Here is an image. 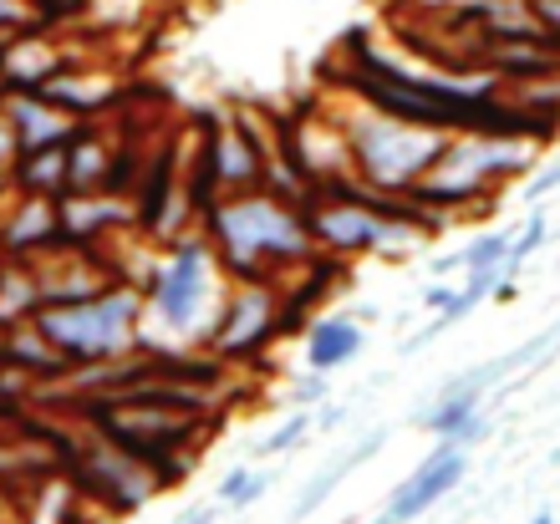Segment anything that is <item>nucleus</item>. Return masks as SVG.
I'll use <instances>...</instances> for the list:
<instances>
[{
    "label": "nucleus",
    "mask_w": 560,
    "mask_h": 524,
    "mask_svg": "<svg viewBox=\"0 0 560 524\" xmlns=\"http://www.w3.org/2000/svg\"><path fill=\"white\" fill-rule=\"evenodd\" d=\"M306 230L316 240V249L362 260V255H408L423 240L443 230L439 214H428L423 205H413L408 194H377L362 178L341 174L311 184L301 199Z\"/></svg>",
    "instance_id": "1"
},
{
    "label": "nucleus",
    "mask_w": 560,
    "mask_h": 524,
    "mask_svg": "<svg viewBox=\"0 0 560 524\" xmlns=\"http://www.w3.org/2000/svg\"><path fill=\"white\" fill-rule=\"evenodd\" d=\"M224 280H285L316 255L306 214L276 189H240L199 219Z\"/></svg>",
    "instance_id": "2"
},
{
    "label": "nucleus",
    "mask_w": 560,
    "mask_h": 524,
    "mask_svg": "<svg viewBox=\"0 0 560 524\" xmlns=\"http://www.w3.org/2000/svg\"><path fill=\"white\" fill-rule=\"evenodd\" d=\"M530 159H535V143H525V138L448 132L439 159L423 168V178L408 189V199L448 224V219H464L474 209H489L515 178L530 174Z\"/></svg>",
    "instance_id": "3"
},
{
    "label": "nucleus",
    "mask_w": 560,
    "mask_h": 524,
    "mask_svg": "<svg viewBox=\"0 0 560 524\" xmlns=\"http://www.w3.org/2000/svg\"><path fill=\"white\" fill-rule=\"evenodd\" d=\"M347 128V153H352V178H362L377 194H408L423 178V168L439 159V148L448 132L408 123V117L377 113V107H357L341 113Z\"/></svg>",
    "instance_id": "4"
},
{
    "label": "nucleus",
    "mask_w": 560,
    "mask_h": 524,
    "mask_svg": "<svg viewBox=\"0 0 560 524\" xmlns=\"http://www.w3.org/2000/svg\"><path fill=\"white\" fill-rule=\"evenodd\" d=\"M143 321H148V301L138 286L118 280L92 301L77 306H42L36 326L51 336V347L67 357L72 366L82 362H113L122 351H133L143 341Z\"/></svg>",
    "instance_id": "5"
},
{
    "label": "nucleus",
    "mask_w": 560,
    "mask_h": 524,
    "mask_svg": "<svg viewBox=\"0 0 560 524\" xmlns=\"http://www.w3.org/2000/svg\"><path fill=\"white\" fill-rule=\"evenodd\" d=\"M67 474L77 479V489L92 499V510L107 514V520H133L143 504L163 494L159 489V474L133 458L128 449H118L107 433L77 422V438H72V453H67Z\"/></svg>",
    "instance_id": "6"
},
{
    "label": "nucleus",
    "mask_w": 560,
    "mask_h": 524,
    "mask_svg": "<svg viewBox=\"0 0 560 524\" xmlns=\"http://www.w3.org/2000/svg\"><path fill=\"white\" fill-rule=\"evenodd\" d=\"M214 276H220V265H214L205 230L178 234L174 245H163L159 265L143 280L148 316H159L168 331H199V311L209 306Z\"/></svg>",
    "instance_id": "7"
},
{
    "label": "nucleus",
    "mask_w": 560,
    "mask_h": 524,
    "mask_svg": "<svg viewBox=\"0 0 560 524\" xmlns=\"http://www.w3.org/2000/svg\"><path fill=\"white\" fill-rule=\"evenodd\" d=\"M280 341V280H230L199 347L230 366H255Z\"/></svg>",
    "instance_id": "8"
},
{
    "label": "nucleus",
    "mask_w": 560,
    "mask_h": 524,
    "mask_svg": "<svg viewBox=\"0 0 560 524\" xmlns=\"http://www.w3.org/2000/svg\"><path fill=\"white\" fill-rule=\"evenodd\" d=\"M464 474H469V449L454 443V438H439L423 464H418L413 474H402V484L387 494L383 514L372 524H413L418 514H428L443 494H454L458 484H464Z\"/></svg>",
    "instance_id": "9"
},
{
    "label": "nucleus",
    "mask_w": 560,
    "mask_h": 524,
    "mask_svg": "<svg viewBox=\"0 0 560 524\" xmlns=\"http://www.w3.org/2000/svg\"><path fill=\"white\" fill-rule=\"evenodd\" d=\"M122 230H133V199L122 194H61L57 234L61 245H107Z\"/></svg>",
    "instance_id": "10"
},
{
    "label": "nucleus",
    "mask_w": 560,
    "mask_h": 524,
    "mask_svg": "<svg viewBox=\"0 0 560 524\" xmlns=\"http://www.w3.org/2000/svg\"><path fill=\"white\" fill-rule=\"evenodd\" d=\"M67 57H72V36L26 26L5 42V51H0V72H5L11 92H42L46 82L67 67Z\"/></svg>",
    "instance_id": "11"
},
{
    "label": "nucleus",
    "mask_w": 560,
    "mask_h": 524,
    "mask_svg": "<svg viewBox=\"0 0 560 524\" xmlns=\"http://www.w3.org/2000/svg\"><path fill=\"white\" fill-rule=\"evenodd\" d=\"M5 514H11V524H92L88 514H97V510L77 489L72 474L57 468V474L36 479L31 489H21L15 499H5Z\"/></svg>",
    "instance_id": "12"
},
{
    "label": "nucleus",
    "mask_w": 560,
    "mask_h": 524,
    "mask_svg": "<svg viewBox=\"0 0 560 524\" xmlns=\"http://www.w3.org/2000/svg\"><path fill=\"white\" fill-rule=\"evenodd\" d=\"M57 234V199H31V194H15L11 205L0 209V255H15V260H36L42 249H51Z\"/></svg>",
    "instance_id": "13"
},
{
    "label": "nucleus",
    "mask_w": 560,
    "mask_h": 524,
    "mask_svg": "<svg viewBox=\"0 0 560 524\" xmlns=\"http://www.w3.org/2000/svg\"><path fill=\"white\" fill-rule=\"evenodd\" d=\"M485 387L464 372V377H454L448 387H443L439 397H433V408L423 412V428L433 438H454V443H479V438L489 433V422H485Z\"/></svg>",
    "instance_id": "14"
},
{
    "label": "nucleus",
    "mask_w": 560,
    "mask_h": 524,
    "mask_svg": "<svg viewBox=\"0 0 560 524\" xmlns=\"http://www.w3.org/2000/svg\"><path fill=\"white\" fill-rule=\"evenodd\" d=\"M0 366H15V372H26L36 387H46V382L67 377L72 362L51 347V336H46L42 326H36V316H31V321H15V326L0 331Z\"/></svg>",
    "instance_id": "15"
},
{
    "label": "nucleus",
    "mask_w": 560,
    "mask_h": 524,
    "mask_svg": "<svg viewBox=\"0 0 560 524\" xmlns=\"http://www.w3.org/2000/svg\"><path fill=\"white\" fill-rule=\"evenodd\" d=\"M5 117H11V128H15V148L61 143V138H72V128H77V117L61 113L46 92H11V97H5Z\"/></svg>",
    "instance_id": "16"
},
{
    "label": "nucleus",
    "mask_w": 560,
    "mask_h": 524,
    "mask_svg": "<svg viewBox=\"0 0 560 524\" xmlns=\"http://www.w3.org/2000/svg\"><path fill=\"white\" fill-rule=\"evenodd\" d=\"M11 189L31 194V199H61L67 194V138L61 143H36V148H15L11 159Z\"/></svg>",
    "instance_id": "17"
},
{
    "label": "nucleus",
    "mask_w": 560,
    "mask_h": 524,
    "mask_svg": "<svg viewBox=\"0 0 560 524\" xmlns=\"http://www.w3.org/2000/svg\"><path fill=\"white\" fill-rule=\"evenodd\" d=\"M301 341H306V366L337 372V366H347L362 351V326L352 316H316Z\"/></svg>",
    "instance_id": "18"
},
{
    "label": "nucleus",
    "mask_w": 560,
    "mask_h": 524,
    "mask_svg": "<svg viewBox=\"0 0 560 524\" xmlns=\"http://www.w3.org/2000/svg\"><path fill=\"white\" fill-rule=\"evenodd\" d=\"M383 443H387V433H372L368 443H357V449L341 453V458H337L331 468H326L322 479H311L306 489H301V499H295V520H306V514H316V504H326V499H331V489H337V484L347 479V468H357L362 458H372V453L383 449Z\"/></svg>",
    "instance_id": "19"
},
{
    "label": "nucleus",
    "mask_w": 560,
    "mask_h": 524,
    "mask_svg": "<svg viewBox=\"0 0 560 524\" xmlns=\"http://www.w3.org/2000/svg\"><path fill=\"white\" fill-rule=\"evenodd\" d=\"M270 489V474H260V468H235V474H224L220 479V504H230V510H255L260 499H266Z\"/></svg>",
    "instance_id": "20"
},
{
    "label": "nucleus",
    "mask_w": 560,
    "mask_h": 524,
    "mask_svg": "<svg viewBox=\"0 0 560 524\" xmlns=\"http://www.w3.org/2000/svg\"><path fill=\"white\" fill-rule=\"evenodd\" d=\"M311 422H316V418H311L306 408H301V412H291V418L280 422L276 433H270L266 443H260V453H266V458H276V453H291V449H301V443H306V433H311Z\"/></svg>",
    "instance_id": "21"
},
{
    "label": "nucleus",
    "mask_w": 560,
    "mask_h": 524,
    "mask_svg": "<svg viewBox=\"0 0 560 524\" xmlns=\"http://www.w3.org/2000/svg\"><path fill=\"white\" fill-rule=\"evenodd\" d=\"M546 240H550L546 219H540V214H530V219H525V230H520L515 240H510V265H515V270H520V265L530 260V255H535V249H540V245H546Z\"/></svg>",
    "instance_id": "22"
},
{
    "label": "nucleus",
    "mask_w": 560,
    "mask_h": 524,
    "mask_svg": "<svg viewBox=\"0 0 560 524\" xmlns=\"http://www.w3.org/2000/svg\"><path fill=\"white\" fill-rule=\"evenodd\" d=\"M326 377H331V372L306 366V377L291 382V403H295V408H316V403H326V393H331V387H326Z\"/></svg>",
    "instance_id": "23"
},
{
    "label": "nucleus",
    "mask_w": 560,
    "mask_h": 524,
    "mask_svg": "<svg viewBox=\"0 0 560 524\" xmlns=\"http://www.w3.org/2000/svg\"><path fill=\"white\" fill-rule=\"evenodd\" d=\"M36 21V0H0V31L15 36V31H26Z\"/></svg>",
    "instance_id": "24"
},
{
    "label": "nucleus",
    "mask_w": 560,
    "mask_h": 524,
    "mask_svg": "<svg viewBox=\"0 0 560 524\" xmlns=\"http://www.w3.org/2000/svg\"><path fill=\"white\" fill-rule=\"evenodd\" d=\"M556 189H560V159H556V163H546V168H540V174H535V178H530V184H525V189H520V194H525L530 205H540V199H550V194H556Z\"/></svg>",
    "instance_id": "25"
},
{
    "label": "nucleus",
    "mask_w": 560,
    "mask_h": 524,
    "mask_svg": "<svg viewBox=\"0 0 560 524\" xmlns=\"http://www.w3.org/2000/svg\"><path fill=\"white\" fill-rule=\"evenodd\" d=\"M530 11H535V21H540L550 36H560V0H530Z\"/></svg>",
    "instance_id": "26"
},
{
    "label": "nucleus",
    "mask_w": 560,
    "mask_h": 524,
    "mask_svg": "<svg viewBox=\"0 0 560 524\" xmlns=\"http://www.w3.org/2000/svg\"><path fill=\"white\" fill-rule=\"evenodd\" d=\"M11 159H15V128L5 117V107H0V168H11Z\"/></svg>",
    "instance_id": "27"
},
{
    "label": "nucleus",
    "mask_w": 560,
    "mask_h": 524,
    "mask_svg": "<svg viewBox=\"0 0 560 524\" xmlns=\"http://www.w3.org/2000/svg\"><path fill=\"white\" fill-rule=\"evenodd\" d=\"M174 524H220V510H189V514H178Z\"/></svg>",
    "instance_id": "28"
},
{
    "label": "nucleus",
    "mask_w": 560,
    "mask_h": 524,
    "mask_svg": "<svg viewBox=\"0 0 560 524\" xmlns=\"http://www.w3.org/2000/svg\"><path fill=\"white\" fill-rule=\"evenodd\" d=\"M11 199H15V189H11V174H5V168H0V209L11 205Z\"/></svg>",
    "instance_id": "29"
},
{
    "label": "nucleus",
    "mask_w": 560,
    "mask_h": 524,
    "mask_svg": "<svg viewBox=\"0 0 560 524\" xmlns=\"http://www.w3.org/2000/svg\"><path fill=\"white\" fill-rule=\"evenodd\" d=\"M5 97H11V82H5V72H0V107H5Z\"/></svg>",
    "instance_id": "30"
},
{
    "label": "nucleus",
    "mask_w": 560,
    "mask_h": 524,
    "mask_svg": "<svg viewBox=\"0 0 560 524\" xmlns=\"http://www.w3.org/2000/svg\"><path fill=\"white\" fill-rule=\"evenodd\" d=\"M530 524H556V514H550V510H540V514H535Z\"/></svg>",
    "instance_id": "31"
}]
</instances>
